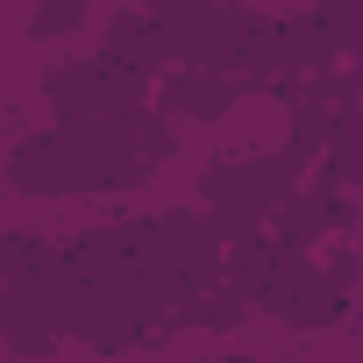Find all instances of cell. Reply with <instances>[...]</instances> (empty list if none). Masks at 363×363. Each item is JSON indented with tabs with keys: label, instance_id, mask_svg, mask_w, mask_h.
Segmentation results:
<instances>
[{
	"label": "cell",
	"instance_id": "3957f363",
	"mask_svg": "<svg viewBox=\"0 0 363 363\" xmlns=\"http://www.w3.org/2000/svg\"><path fill=\"white\" fill-rule=\"evenodd\" d=\"M143 100H150V79L128 72L121 57H107V50H93V57H79V65H65V72H50V107H57V121H107V114H128V107H143Z\"/></svg>",
	"mask_w": 363,
	"mask_h": 363
},
{
	"label": "cell",
	"instance_id": "277c9868",
	"mask_svg": "<svg viewBox=\"0 0 363 363\" xmlns=\"http://www.w3.org/2000/svg\"><path fill=\"white\" fill-rule=\"evenodd\" d=\"M235 79L214 72V65H164L157 72V107L164 114H193V121H221L235 107Z\"/></svg>",
	"mask_w": 363,
	"mask_h": 363
},
{
	"label": "cell",
	"instance_id": "6da1fadb",
	"mask_svg": "<svg viewBox=\"0 0 363 363\" xmlns=\"http://www.w3.org/2000/svg\"><path fill=\"white\" fill-rule=\"evenodd\" d=\"M171 150V121L143 107L107 114V121H57L29 143L8 150V186L36 193V200H65V193H114L128 178H143L157 157Z\"/></svg>",
	"mask_w": 363,
	"mask_h": 363
},
{
	"label": "cell",
	"instance_id": "8992f818",
	"mask_svg": "<svg viewBox=\"0 0 363 363\" xmlns=\"http://www.w3.org/2000/svg\"><path fill=\"white\" fill-rule=\"evenodd\" d=\"M306 22L320 29V43H328L335 57H356V43H363V29H356V0H313Z\"/></svg>",
	"mask_w": 363,
	"mask_h": 363
},
{
	"label": "cell",
	"instance_id": "5b68a950",
	"mask_svg": "<svg viewBox=\"0 0 363 363\" xmlns=\"http://www.w3.org/2000/svg\"><path fill=\"white\" fill-rule=\"evenodd\" d=\"M100 50H107V57H121L128 72H143V79H157V72L171 65V57H164V36H157V22H150L143 8H121V15L107 22Z\"/></svg>",
	"mask_w": 363,
	"mask_h": 363
},
{
	"label": "cell",
	"instance_id": "7a4b0ae2",
	"mask_svg": "<svg viewBox=\"0 0 363 363\" xmlns=\"http://www.w3.org/2000/svg\"><path fill=\"white\" fill-rule=\"evenodd\" d=\"M306 178L299 150H250V157H221L207 171V214L221 221H271V207Z\"/></svg>",
	"mask_w": 363,
	"mask_h": 363
}]
</instances>
